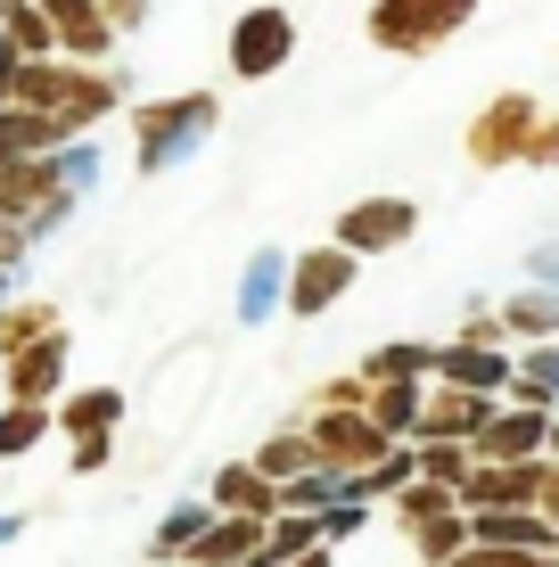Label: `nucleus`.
<instances>
[{
  "label": "nucleus",
  "mask_w": 559,
  "mask_h": 567,
  "mask_svg": "<svg viewBox=\"0 0 559 567\" xmlns=\"http://www.w3.org/2000/svg\"><path fill=\"white\" fill-rule=\"evenodd\" d=\"M0 107H25V115H50L58 141H83L100 115L124 107V74L115 66H74V58H0Z\"/></svg>",
  "instance_id": "1"
},
{
  "label": "nucleus",
  "mask_w": 559,
  "mask_h": 567,
  "mask_svg": "<svg viewBox=\"0 0 559 567\" xmlns=\"http://www.w3.org/2000/svg\"><path fill=\"white\" fill-rule=\"evenodd\" d=\"M215 115L222 100L215 91H182V100H141V107H124V124H132V165L141 173H173L189 148L215 132Z\"/></svg>",
  "instance_id": "2"
},
{
  "label": "nucleus",
  "mask_w": 559,
  "mask_h": 567,
  "mask_svg": "<svg viewBox=\"0 0 559 567\" xmlns=\"http://www.w3.org/2000/svg\"><path fill=\"white\" fill-rule=\"evenodd\" d=\"M477 17V0H371V42L395 50V58H428L436 42H453L460 25Z\"/></svg>",
  "instance_id": "3"
},
{
  "label": "nucleus",
  "mask_w": 559,
  "mask_h": 567,
  "mask_svg": "<svg viewBox=\"0 0 559 567\" xmlns=\"http://www.w3.org/2000/svg\"><path fill=\"white\" fill-rule=\"evenodd\" d=\"M297 427H304V444H313V468H330L338 485H354L362 468H379L395 453V436L371 412H304Z\"/></svg>",
  "instance_id": "4"
},
{
  "label": "nucleus",
  "mask_w": 559,
  "mask_h": 567,
  "mask_svg": "<svg viewBox=\"0 0 559 567\" xmlns=\"http://www.w3.org/2000/svg\"><path fill=\"white\" fill-rule=\"evenodd\" d=\"M535 124H544L535 91H494V100L477 107V124H469V141H460V148H469L477 173H503V165H518V156H527Z\"/></svg>",
  "instance_id": "5"
},
{
  "label": "nucleus",
  "mask_w": 559,
  "mask_h": 567,
  "mask_svg": "<svg viewBox=\"0 0 559 567\" xmlns=\"http://www.w3.org/2000/svg\"><path fill=\"white\" fill-rule=\"evenodd\" d=\"M222 58H230V74L239 83H263V74H280L288 58H297V17L288 9H247V17H230V42H222Z\"/></svg>",
  "instance_id": "6"
},
{
  "label": "nucleus",
  "mask_w": 559,
  "mask_h": 567,
  "mask_svg": "<svg viewBox=\"0 0 559 567\" xmlns=\"http://www.w3.org/2000/svg\"><path fill=\"white\" fill-rule=\"evenodd\" d=\"M412 239H420V206L412 198H362V206H345L338 230H330V247H345L354 264L395 256V247H412Z\"/></svg>",
  "instance_id": "7"
},
{
  "label": "nucleus",
  "mask_w": 559,
  "mask_h": 567,
  "mask_svg": "<svg viewBox=\"0 0 559 567\" xmlns=\"http://www.w3.org/2000/svg\"><path fill=\"white\" fill-rule=\"evenodd\" d=\"M354 256L345 247H304V256H288V297L280 312H297V321H321L330 305H345V288H354Z\"/></svg>",
  "instance_id": "8"
},
{
  "label": "nucleus",
  "mask_w": 559,
  "mask_h": 567,
  "mask_svg": "<svg viewBox=\"0 0 559 567\" xmlns=\"http://www.w3.org/2000/svg\"><path fill=\"white\" fill-rule=\"evenodd\" d=\"M206 379H215V354H206V346H182V354L157 370V386H148V420H157V436H173L182 420H198Z\"/></svg>",
  "instance_id": "9"
},
{
  "label": "nucleus",
  "mask_w": 559,
  "mask_h": 567,
  "mask_svg": "<svg viewBox=\"0 0 559 567\" xmlns=\"http://www.w3.org/2000/svg\"><path fill=\"white\" fill-rule=\"evenodd\" d=\"M494 403H503V395H469V386H445V379H428V395H420V427H412V444H469L477 427L494 420Z\"/></svg>",
  "instance_id": "10"
},
{
  "label": "nucleus",
  "mask_w": 559,
  "mask_h": 567,
  "mask_svg": "<svg viewBox=\"0 0 559 567\" xmlns=\"http://www.w3.org/2000/svg\"><path fill=\"white\" fill-rule=\"evenodd\" d=\"M544 436H551V412L535 403H494V420L469 436L477 461H544Z\"/></svg>",
  "instance_id": "11"
},
{
  "label": "nucleus",
  "mask_w": 559,
  "mask_h": 567,
  "mask_svg": "<svg viewBox=\"0 0 559 567\" xmlns=\"http://www.w3.org/2000/svg\"><path fill=\"white\" fill-rule=\"evenodd\" d=\"M42 17H50V33H58V58H74V66H107L115 25H107L100 0H42Z\"/></svg>",
  "instance_id": "12"
},
{
  "label": "nucleus",
  "mask_w": 559,
  "mask_h": 567,
  "mask_svg": "<svg viewBox=\"0 0 559 567\" xmlns=\"http://www.w3.org/2000/svg\"><path fill=\"white\" fill-rule=\"evenodd\" d=\"M0 386H9V403H58L66 395V329H50L42 346L9 354L0 362Z\"/></svg>",
  "instance_id": "13"
},
{
  "label": "nucleus",
  "mask_w": 559,
  "mask_h": 567,
  "mask_svg": "<svg viewBox=\"0 0 559 567\" xmlns=\"http://www.w3.org/2000/svg\"><path fill=\"white\" fill-rule=\"evenodd\" d=\"M124 420H132L124 386H66V395L50 403V427H58L66 444H83V436H115Z\"/></svg>",
  "instance_id": "14"
},
{
  "label": "nucleus",
  "mask_w": 559,
  "mask_h": 567,
  "mask_svg": "<svg viewBox=\"0 0 559 567\" xmlns=\"http://www.w3.org/2000/svg\"><path fill=\"white\" fill-rule=\"evenodd\" d=\"M535 468L544 461H477L460 477V511H535Z\"/></svg>",
  "instance_id": "15"
},
{
  "label": "nucleus",
  "mask_w": 559,
  "mask_h": 567,
  "mask_svg": "<svg viewBox=\"0 0 559 567\" xmlns=\"http://www.w3.org/2000/svg\"><path fill=\"white\" fill-rule=\"evenodd\" d=\"M510 354L503 346H469V338H445L436 346V379L445 386H469V395H510Z\"/></svg>",
  "instance_id": "16"
},
{
  "label": "nucleus",
  "mask_w": 559,
  "mask_h": 567,
  "mask_svg": "<svg viewBox=\"0 0 559 567\" xmlns=\"http://www.w3.org/2000/svg\"><path fill=\"white\" fill-rule=\"evenodd\" d=\"M206 502H215L222 518H280V485L263 477L256 461H222L215 485H206Z\"/></svg>",
  "instance_id": "17"
},
{
  "label": "nucleus",
  "mask_w": 559,
  "mask_h": 567,
  "mask_svg": "<svg viewBox=\"0 0 559 567\" xmlns=\"http://www.w3.org/2000/svg\"><path fill=\"white\" fill-rule=\"evenodd\" d=\"M469 543H503V551H559V526L535 511H469Z\"/></svg>",
  "instance_id": "18"
},
{
  "label": "nucleus",
  "mask_w": 559,
  "mask_h": 567,
  "mask_svg": "<svg viewBox=\"0 0 559 567\" xmlns=\"http://www.w3.org/2000/svg\"><path fill=\"white\" fill-rule=\"evenodd\" d=\"M0 58H17V66H33V58H58V33H50L42 0H9V9H0Z\"/></svg>",
  "instance_id": "19"
},
{
  "label": "nucleus",
  "mask_w": 559,
  "mask_h": 567,
  "mask_svg": "<svg viewBox=\"0 0 559 567\" xmlns=\"http://www.w3.org/2000/svg\"><path fill=\"white\" fill-rule=\"evenodd\" d=\"M215 526V502H182V511H165L157 526H148V559L173 567V559H189L198 551V535Z\"/></svg>",
  "instance_id": "20"
},
{
  "label": "nucleus",
  "mask_w": 559,
  "mask_h": 567,
  "mask_svg": "<svg viewBox=\"0 0 559 567\" xmlns=\"http://www.w3.org/2000/svg\"><path fill=\"white\" fill-rule=\"evenodd\" d=\"M403 543H412L420 567H453L460 551H469V511H436V518L403 526Z\"/></svg>",
  "instance_id": "21"
},
{
  "label": "nucleus",
  "mask_w": 559,
  "mask_h": 567,
  "mask_svg": "<svg viewBox=\"0 0 559 567\" xmlns=\"http://www.w3.org/2000/svg\"><path fill=\"white\" fill-rule=\"evenodd\" d=\"M420 395H428V379H371V412L379 427H387L395 444H412V427H420Z\"/></svg>",
  "instance_id": "22"
},
{
  "label": "nucleus",
  "mask_w": 559,
  "mask_h": 567,
  "mask_svg": "<svg viewBox=\"0 0 559 567\" xmlns=\"http://www.w3.org/2000/svg\"><path fill=\"white\" fill-rule=\"evenodd\" d=\"M503 338L551 346V338H559V288H518V297L503 305Z\"/></svg>",
  "instance_id": "23"
},
{
  "label": "nucleus",
  "mask_w": 559,
  "mask_h": 567,
  "mask_svg": "<svg viewBox=\"0 0 559 567\" xmlns=\"http://www.w3.org/2000/svg\"><path fill=\"white\" fill-rule=\"evenodd\" d=\"M503 403H535V412H559V338L551 346H527L510 370V395Z\"/></svg>",
  "instance_id": "24"
},
{
  "label": "nucleus",
  "mask_w": 559,
  "mask_h": 567,
  "mask_svg": "<svg viewBox=\"0 0 559 567\" xmlns=\"http://www.w3.org/2000/svg\"><path fill=\"white\" fill-rule=\"evenodd\" d=\"M263 526H272V518H222V511H215V526H206V535H198V551H189V559H215V567H247V559L263 551Z\"/></svg>",
  "instance_id": "25"
},
{
  "label": "nucleus",
  "mask_w": 559,
  "mask_h": 567,
  "mask_svg": "<svg viewBox=\"0 0 559 567\" xmlns=\"http://www.w3.org/2000/svg\"><path fill=\"white\" fill-rule=\"evenodd\" d=\"M58 329V305L50 297H0V362L25 354V346H42Z\"/></svg>",
  "instance_id": "26"
},
{
  "label": "nucleus",
  "mask_w": 559,
  "mask_h": 567,
  "mask_svg": "<svg viewBox=\"0 0 559 567\" xmlns=\"http://www.w3.org/2000/svg\"><path fill=\"white\" fill-rule=\"evenodd\" d=\"M288 297V256L280 247H263L256 264H247V280H239V321H272Z\"/></svg>",
  "instance_id": "27"
},
{
  "label": "nucleus",
  "mask_w": 559,
  "mask_h": 567,
  "mask_svg": "<svg viewBox=\"0 0 559 567\" xmlns=\"http://www.w3.org/2000/svg\"><path fill=\"white\" fill-rule=\"evenodd\" d=\"M50 403H0V461H25L33 444H50Z\"/></svg>",
  "instance_id": "28"
},
{
  "label": "nucleus",
  "mask_w": 559,
  "mask_h": 567,
  "mask_svg": "<svg viewBox=\"0 0 559 567\" xmlns=\"http://www.w3.org/2000/svg\"><path fill=\"white\" fill-rule=\"evenodd\" d=\"M362 379H436V346H420V338L371 346V354H362Z\"/></svg>",
  "instance_id": "29"
},
{
  "label": "nucleus",
  "mask_w": 559,
  "mask_h": 567,
  "mask_svg": "<svg viewBox=\"0 0 559 567\" xmlns=\"http://www.w3.org/2000/svg\"><path fill=\"white\" fill-rule=\"evenodd\" d=\"M247 461H256L272 485H288V477H304V468H313V444H304V427H272V436H263Z\"/></svg>",
  "instance_id": "30"
},
{
  "label": "nucleus",
  "mask_w": 559,
  "mask_h": 567,
  "mask_svg": "<svg viewBox=\"0 0 559 567\" xmlns=\"http://www.w3.org/2000/svg\"><path fill=\"white\" fill-rule=\"evenodd\" d=\"M263 551H272L280 567L304 559V551H321V511H280L272 526H263Z\"/></svg>",
  "instance_id": "31"
},
{
  "label": "nucleus",
  "mask_w": 559,
  "mask_h": 567,
  "mask_svg": "<svg viewBox=\"0 0 559 567\" xmlns=\"http://www.w3.org/2000/svg\"><path fill=\"white\" fill-rule=\"evenodd\" d=\"M387 511H395V526H420V518H436V511H460V494H453V485L412 477V485H403V494L387 502Z\"/></svg>",
  "instance_id": "32"
},
{
  "label": "nucleus",
  "mask_w": 559,
  "mask_h": 567,
  "mask_svg": "<svg viewBox=\"0 0 559 567\" xmlns=\"http://www.w3.org/2000/svg\"><path fill=\"white\" fill-rule=\"evenodd\" d=\"M412 461H420V477H428V485H453V494H460V477L477 468L469 444H412Z\"/></svg>",
  "instance_id": "33"
},
{
  "label": "nucleus",
  "mask_w": 559,
  "mask_h": 567,
  "mask_svg": "<svg viewBox=\"0 0 559 567\" xmlns=\"http://www.w3.org/2000/svg\"><path fill=\"white\" fill-rule=\"evenodd\" d=\"M362 403H371V379H362V370H354V379H321L304 412H362Z\"/></svg>",
  "instance_id": "34"
},
{
  "label": "nucleus",
  "mask_w": 559,
  "mask_h": 567,
  "mask_svg": "<svg viewBox=\"0 0 559 567\" xmlns=\"http://www.w3.org/2000/svg\"><path fill=\"white\" fill-rule=\"evenodd\" d=\"M453 567H559V551H503V543H469Z\"/></svg>",
  "instance_id": "35"
},
{
  "label": "nucleus",
  "mask_w": 559,
  "mask_h": 567,
  "mask_svg": "<svg viewBox=\"0 0 559 567\" xmlns=\"http://www.w3.org/2000/svg\"><path fill=\"white\" fill-rule=\"evenodd\" d=\"M362 526H371V502L345 494V502H330V511H321V543L338 551V543H345V535H362Z\"/></svg>",
  "instance_id": "36"
},
{
  "label": "nucleus",
  "mask_w": 559,
  "mask_h": 567,
  "mask_svg": "<svg viewBox=\"0 0 559 567\" xmlns=\"http://www.w3.org/2000/svg\"><path fill=\"white\" fill-rule=\"evenodd\" d=\"M66 468H74V477H100V468H115V436H83V444L66 453Z\"/></svg>",
  "instance_id": "37"
},
{
  "label": "nucleus",
  "mask_w": 559,
  "mask_h": 567,
  "mask_svg": "<svg viewBox=\"0 0 559 567\" xmlns=\"http://www.w3.org/2000/svg\"><path fill=\"white\" fill-rule=\"evenodd\" d=\"M535 518L559 526V461H551V453H544V468H535Z\"/></svg>",
  "instance_id": "38"
},
{
  "label": "nucleus",
  "mask_w": 559,
  "mask_h": 567,
  "mask_svg": "<svg viewBox=\"0 0 559 567\" xmlns=\"http://www.w3.org/2000/svg\"><path fill=\"white\" fill-rule=\"evenodd\" d=\"M518 165H559V115H544V124H535V141H527V156H518Z\"/></svg>",
  "instance_id": "39"
},
{
  "label": "nucleus",
  "mask_w": 559,
  "mask_h": 567,
  "mask_svg": "<svg viewBox=\"0 0 559 567\" xmlns=\"http://www.w3.org/2000/svg\"><path fill=\"white\" fill-rule=\"evenodd\" d=\"M100 9H107L115 33H132V25H148V9H157V0H100Z\"/></svg>",
  "instance_id": "40"
},
{
  "label": "nucleus",
  "mask_w": 559,
  "mask_h": 567,
  "mask_svg": "<svg viewBox=\"0 0 559 567\" xmlns=\"http://www.w3.org/2000/svg\"><path fill=\"white\" fill-rule=\"evenodd\" d=\"M25 247H33V230H25V223H0V271L25 264Z\"/></svg>",
  "instance_id": "41"
},
{
  "label": "nucleus",
  "mask_w": 559,
  "mask_h": 567,
  "mask_svg": "<svg viewBox=\"0 0 559 567\" xmlns=\"http://www.w3.org/2000/svg\"><path fill=\"white\" fill-rule=\"evenodd\" d=\"M535 288H559V247H535Z\"/></svg>",
  "instance_id": "42"
},
{
  "label": "nucleus",
  "mask_w": 559,
  "mask_h": 567,
  "mask_svg": "<svg viewBox=\"0 0 559 567\" xmlns=\"http://www.w3.org/2000/svg\"><path fill=\"white\" fill-rule=\"evenodd\" d=\"M288 567H338V551L321 543V551H304V559H288Z\"/></svg>",
  "instance_id": "43"
},
{
  "label": "nucleus",
  "mask_w": 559,
  "mask_h": 567,
  "mask_svg": "<svg viewBox=\"0 0 559 567\" xmlns=\"http://www.w3.org/2000/svg\"><path fill=\"white\" fill-rule=\"evenodd\" d=\"M544 453H551V461H559V412H551V436H544Z\"/></svg>",
  "instance_id": "44"
},
{
  "label": "nucleus",
  "mask_w": 559,
  "mask_h": 567,
  "mask_svg": "<svg viewBox=\"0 0 559 567\" xmlns=\"http://www.w3.org/2000/svg\"><path fill=\"white\" fill-rule=\"evenodd\" d=\"M247 567H280V559H272V551H256V559H247Z\"/></svg>",
  "instance_id": "45"
},
{
  "label": "nucleus",
  "mask_w": 559,
  "mask_h": 567,
  "mask_svg": "<svg viewBox=\"0 0 559 567\" xmlns=\"http://www.w3.org/2000/svg\"><path fill=\"white\" fill-rule=\"evenodd\" d=\"M182 567H215V559H182Z\"/></svg>",
  "instance_id": "46"
},
{
  "label": "nucleus",
  "mask_w": 559,
  "mask_h": 567,
  "mask_svg": "<svg viewBox=\"0 0 559 567\" xmlns=\"http://www.w3.org/2000/svg\"><path fill=\"white\" fill-rule=\"evenodd\" d=\"M0 9H9V0H0Z\"/></svg>",
  "instance_id": "47"
},
{
  "label": "nucleus",
  "mask_w": 559,
  "mask_h": 567,
  "mask_svg": "<svg viewBox=\"0 0 559 567\" xmlns=\"http://www.w3.org/2000/svg\"><path fill=\"white\" fill-rule=\"evenodd\" d=\"M0 280H9V271H0Z\"/></svg>",
  "instance_id": "48"
}]
</instances>
